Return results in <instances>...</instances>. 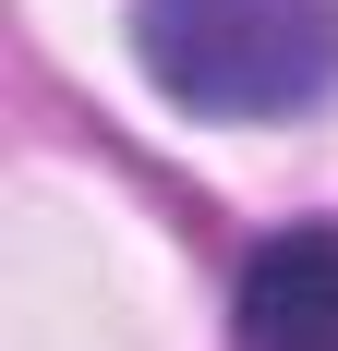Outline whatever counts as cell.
<instances>
[{"instance_id": "obj_1", "label": "cell", "mask_w": 338, "mask_h": 351, "mask_svg": "<svg viewBox=\"0 0 338 351\" xmlns=\"http://www.w3.org/2000/svg\"><path fill=\"white\" fill-rule=\"evenodd\" d=\"M133 49L194 121H290L338 97V0H145Z\"/></svg>"}, {"instance_id": "obj_2", "label": "cell", "mask_w": 338, "mask_h": 351, "mask_svg": "<svg viewBox=\"0 0 338 351\" xmlns=\"http://www.w3.org/2000/svg\"><path fill=\"white\" fill-rule=\"evenodd\" d=\"M242 351H338V218L242 254Z\"/></svg>"}]
</instances>
